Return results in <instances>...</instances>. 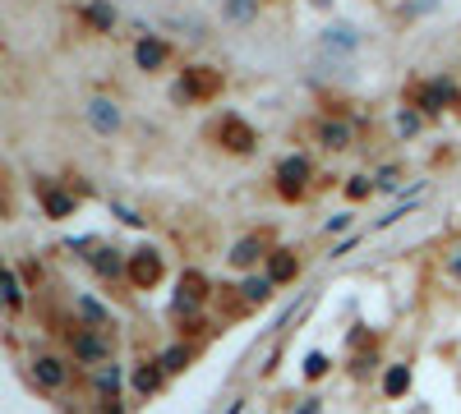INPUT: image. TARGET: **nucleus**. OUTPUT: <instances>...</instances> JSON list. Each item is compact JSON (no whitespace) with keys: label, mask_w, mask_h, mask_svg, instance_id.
I'll return each instance as SVG.
<instances>
[{"label":"nucleus","mask_w":461,"mask_h":414,"mask_svg":"<svg viewBox=\"0 0 461 414\" xmlns=\"http://www.w3.org/2000/svg\"><path fill=\"white\" fill-rule=\"evenodd\" d=\"M134 60H139V69H162L166 60H171V46L157 42V37H143V42L134 46Z\"/></svg>","instance_id":"nucleus-9"},{"label":"nucleus","mask_w":461,"mask_h":414,"mask_svg":"<svg viewBox=\"0 0 461 414\" xmlns=\"http://www.w3.org/2000/svg\"><path fill=\"white\" fill-rule=\"evenodd\" d=\"M5 299H9V309H19V304H24V290H19V272L14 267L5 272Z\"/></svg>","instance_id":"nucleus-18"},{"label":"nucleus","mask_w":461,"mask_h":414,"mask_svg":"<svg viewBox=\"0 0 461 414\" xmlns=\"http://www.w3.org/2000/svg\"><path fill=\"white\" fill-rule=\"evenodd\" d=\"M346 193H351V198H365V193H369V180H365V175H351Z\"/></svg>","instance_id":"nucleus-20"},{"label":"nucleus","mask_w":461,"mask_h":414,"mask_svg":"<svg viewBox=\"0 0 461 414\" xmlns=\"http://www.w3.org/2000/svg\"><path fill=\"white\" fill-rule=\"evenodd\" d=\"M309 134L318 138V147H328V152L351 147V124L346 120H318V124H309Z\"/></svg>","instance_id":"nucleus-8"},{"label":"nucleus","mask_w":461,"mask_h":414,"mask_svg":"<svg viewBox=\"0 0 461 414\" xmlns=\"http://www.w3.org/2000/svg\"><path fill=\"white\" fill-rule=\"evenodd\" d=\"M309 180H314V166L305 161V156H286V161L277 166V193L291 198V203L309 193Z\"/></svg>","instance_id":"nucleus-3"},{"label":"nucleus","mask_w":461,"mask_h":414,"mask_svg":"<svg viewBox=\"0 0 461 414\" xmlns=\"http://www.w3.org/2000/svg\"><path fill=\"white\" fill-rule=\"evenodd\" d=\"M406 102L420 106L425 115H438L447 102H452V87H447V83H410L406 87Z\"/></svg>","instance_id":"nucleus-4"},{"label":"nucleus","mask_w":461,"mask_h":414,"mask_svg":"<svg viewBox=\"0 0 461 414\" xmlns=\"http://www.w3.org/2000/svg\"><path fill=\"white\" fill-rule=\"evenodd\" d=\"M272 285H277V281H272V276H263V281H259V276H254V281H244L240 290H244V299H249V304H263V299H268V294H272Z\"/></svg>","instance_id":"nucleus-16"},{"label":"nucleus","mask_w":461,"mask_h":414,"mask_svg":"<svg viewBox=\"0 0 461 414\" xmlns=\"http://www.w3.org/2000/svg\"><path fill=\"white\" fill-rule=\"evenodd\" d=\"M70 345H74V354L83 363H106V354H111V341H106V336H93V331H83V327L70 331Z\"/></svg>","instance_id":"nucleus-7"},{"label":"nucleus","mask_w":461,"mask_h":414,"mask_svg":"<svg viewBox=\"0 0 461 414\" xmlns=\"http://www.w3.org/2000/svg\"><path fill=\"white\" fill-rule=\"evenodd\" d=\"M447 267H452V276H461V258H452V262H447Z\"/></svg>","instance_id":"nucleus-22"},{"label":"nucleus","mask_w":461,"mask_h":414,"mask_svg":"<svg viewBox=\"0 0 461 414\" xmlns=\"http://www.w3.org/2000/svg\"><path fill=\"white\" fill-rule=\"evenodd\" d=\"M190 359H194V350H190V345H175V350H166L157 363H162L166 373H180V368H190Z\"/></svg>","instance_id":"nucleus-14"},{"label":"nucleus","mask_w":461,"mask_h":414,"mask_svg":"<svg viewBox=\"0 0 461 414\" xmlns=\"http://www.w3.org/2000/svg\"><path fill=\"white\" fill-rule=\"evenodd\" d=\"M157 281H162V253L139 249L130 258V285H134V290H152Z\"/></svg>","instance_id":"nucleus-5"},{"label":"nucleus","mask_w":461,"mask_h":414,"mask_svg":"<svg viewBox=\"0 0 461 414\" xmlns=\"http://www.w3.org/2000/svg\"><path fill=\"white\" fill-rule=\"evenodd\" d=\"M406 387H410V368H406V363H392L388 378H383V391H388V396H401Z\"/></svg>","instance_id":"nucleus-12"},{"label":"nucleus","mask_w":461,"mask_h":414,"mask_svg":"<svg viewBox=\"0 0 461 414\" xmlns=\"http://www.w3.org/2000/svg\"><path fill=\"white\" fill-rule=\"evenodd\" d=\"M42 203H46V212H51V216H70L74 212V198H70V193H61V189H42Z\"/></svg>","instance_id":"nucleus-13"},{"label":"nucleus","mask_w":461,"mask_h":414,"mask_svg":"<svg viewBox=\"0 0 461 414\" xmlns=\"http://www.w3.org/2000/svg\"><path fill=\"white\" fill-rule=\"evenodd\" d=\"M93 106H97L93 115H97V124H102V129H106V124H115V120H120V115H115V106H111V102H93Z\"/></svg>","instance_id":"nucleus-19"},{"label":"nucleus","mask_w":461,"mask_h":414,"mask_svg":"<svg viewBox=\"0 0 461 414\" xmlns=\"http://www.w3.org/2000/svg\"><path fill=\"white\" fill-rule=\"evenodd\" d=\"M268 276L277 285H286V281H296L300 276V258L291 249H277V253H268Z\"/></svg>","instance_id":"nucleus-10"},{"label":"nucleus","mask_w":461,"mask_h":414,"mask_svg":"<svg viewBox=\"0 0 461 414\" xmlns=\"http://www.w3.org/2000/svg\"><path fill=\"white\" fill-rule=\"evenodd\" d=\"M208 138H217V147H227V152H235V156L254 152V143H259V134H254L240 115H222V120H212Z\"/></svg>","instance_id":"nucleus-1"},{"label":"nucleus","mask_w":461,"mask_h":414,"mask_svg":"<svg viewBox=\"0 0 461 414\" xmlns=\"http://www.w3.org/2000/svg\"><path fill=\"white\" fill-rule=\"evenodd\" d=\"M33 378L42 391H61L65 382H70V368H65V359H56V354H37L33 359Z\"/></svg>","instance_id":"nucleus-6"},{"label":"nucleus","mask_w":461,"mask_h":414,"mask_svg":"<svg viewBox=\"0 0 461 414\" xmlns=\"http://www.w3.org/2000/svg\"><path fill=\"white\" fill-rule=\"evenodd\" d=\"M162 373H166V368H152V363H143V368L134 373V391H143V396H148V391H157V387H162Z\"/></svg>","instance_id":"nucleus-15"},{"label":"nucleus","mask_w":461,"mask_h":414,"mask_svg":"<svg viewBox=\"0 0 461 414\" xmlns=\"http://www.w3.org/2000/svg\"><path fill=\"white\" fill-rule=\"evenodd\" d=\"M259 253H263V240H240V244H235V253H231V262H235V267H249Z\"/></svg>","instance_id":"nucleus-17"},{"label":"nucleus","mask_w":461,"mask_h":414,"mask_svg":"<svg viewBox=\"0 0 461 414\" xmlns=\"http://www.w3.org/2000/svg\"><path fill=\"white\" fill-rule=\"evenodd\" d=\"M323 368H328V359H323V354H314V359H309V378H323Z\"/></svg>","instance_id":"nucleus-21"},{"label":"nucleus","mask_w":461,"mask_h":414,"mask_svg":"<svg viewBox=\"0 0 461 414\" xmlns=\"http://www.w3.org/2000/svg\"><path fill=\"white\" fill-rule=\"evenodd\" d=\"M222 87H227V78L212 65H190L185 78H180V92L190 97V102H212V97H222Z\"/></svg>","instance_id":"nucleus-2"},{"label":"nucleus","mask_w":461,"mask_h":414,"mask_svg":"<svg viewBox=\"0 0 461 414\" xmlns=\"http://www.w3.org/2000/svg\"><path fill=\"white\" fill-rule=\"evenodd\" d=\"M208 299V281H203L199 272H185L180 276V309H194V304Z\"/></svg>","instance_id":"nucleus-11"}]
</instances>
